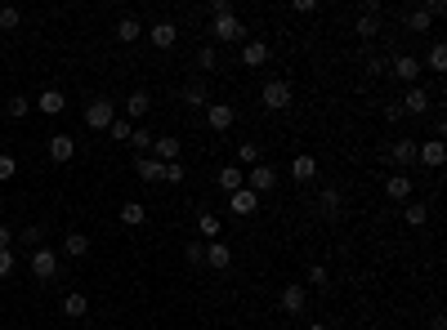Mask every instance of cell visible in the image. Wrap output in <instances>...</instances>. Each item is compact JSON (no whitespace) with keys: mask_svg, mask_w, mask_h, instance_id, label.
<instances>
[{"mask_svg":"<svg viewBox=\"0 0 447 330\" xmlns=\"http://www.w3.org/2000/svg\"><path fill=\"white\" fill-rule=\"evenodd\" d=\"M211 40H224V45H228V40H246V23L237 18V13H215L211 18V32H206Z\"/></svg>","mask_w":447,"mask_h":330,"instance_id":"cell-1","label":"cell"},{"mask_svg":"<svg viewBox=\"0 0 447 330\" xmlns=\"http://www.w3.org/2000/svg\"><path fill=\"white\" fill-rule=\"evenodd\" d=\"M291 98H296L291 81H264V90H260V103L269 107V112H286V107H291Z\"/></svg>","mask_w":447,"mask_h":330,"instance_id":"cell-2","label":"cell"},{"mask_svg":"<svg viewBox=\"0 0 447 330\" xmlns=\"http://www.w3.org/2000/svg\"><path fill=\"white\" fill-rule=\"evenodd\" d=\"M354 36H362V40L381 36V0H367V5H362L358 23H354Z\"/></svg>","mask_w":447,"mask_h":330,"instance_id":"cell-3","label":"cell"},{"mask_svg":"<svg viewBox=\"0 0 447 330\" xmlns=\"http://www.w3.org/2000/svg\"><path fill=\"white\" fill-rule=\"evenodd\" d=\"M246 188L255 192V196H264V192H273L277 188V170L269 165V161H260L255 170H246Z\"/></svg>","mask_w":447,"mask_h":330,"instance_id":"cell-4","label":"cell"},{"mask_svg":"<svg viewBox=\"0 0 447 330\" xmlns=\"http://www.w3.org/2000/svg\"><path fill=\"white\" fill-rule=\"evenodd\" d=\"M112 121H117V107H112L108 98H94V103L86 107V125H90L94 134H103V130H108Z\"/></svg>","mask_w":447,"mask_h":330,"instance_id":"cell-5","label":"cell"},{"mask_svg":"<svg viewBox=\"0 0 447 330\" xmlns=\"http://www.w3.org/2000/svg\"><path fill=\"white\" fill-rule=\"evenodd\" d=\"M389 76H398L402 85H421V59H416V54H398V59L389 63Z\"/></svg>","mask_w":447,"mask_h":330,"instance_id":"cell-6","label":"cell"},{"mask_svg":"<svg viewBox=\"0 0 447 330\" xmlns=\"http://www.w3.org/2000/svg\"><path fill=\"white\" fill-rule=\"evenodd\" d=\"M32 277L36 281H54V277H59V254H54V250H32Z\"/></svg>","mask_w":447,"mask_h":330,"instance_id":"cell-7","label":"cell"},{"mask_svg":"<svg viewBox=\"0 0 447 330\" xmlns=\"http://www.w3.org/2000/svg\"><path fill=\"white\" fill-rule=\"evenodd\" d=\"M304 304H309V290H304V285H282V295H277V308H282L286 317H300Z\"/></svg>","mask_w":447,"mask_h":330,"instance_id":"cell-8","label":"cell"},{"mask_svg":"<svg viewBox=\"0 0 447 330\" xmlns=\"http://www.w3.org/2000/svg\"><path fill=\"white\" fill-rule=\"evenodd\" d=\"M233 121H237V107L233 103H211V107H206V125H211L215 134L233 130Z\"/></svg>","mask_w":447,"mask_h":330,"instance_id":"cell-9","label":"cell"},{"mask_svg":"<svg viewBox=\"0 0 447 330\" xmlns=\"http://www.w3.org/2000/svg\"><path fill=\"white\" fill-rule=\"evenodd\" d=\"M206 268H215V272L233 268V246L228 241H206Z\"/></svg>","mask_w":447,"mask_h":330,"instance_id":"cell-10","label":"cell"},{"mask_svg":"<svg viewBox=\"0 0 447 330\" xmlns=\"http://www.w3.org/2000/svg\"><path fill=\"white\" fill-rule=\"evenodd\" d=\"M318 214H323V219H340L344 214V192L340 188H323L318 192Z\"/></svg>","mask_w":447,"mask_h":330,"instance_id":"cell-11","label":"cell"},{"mask_svg":"<svg viewBox=\"0 0 447 330\" xmlns=\"http://www.w3.org/2000/svg\"><path fill=\"white\" fill-rule=\"evenodd\" d=\"M416 161L429 165V170H439L447 161V148H443V139H429V143H416Z\"/></svg>","mask_w":447,"mask_h":330,"instance_id":"cell-12","label":"cell"},{"mask_svg":"<svg viewBox=\"0 0 447 330\" xmlns=\"http://www.w3.org/2000/svg\"><path fill=\"white\" fill-rule=\"evenodd\" d=\"M228 210L237 214V219H246V214L260 210V196L250 192V188H237V192H228Z\"/></svg>","mask_w":447,"mask_h":330,"instance_id":"cell-13","label":"cell"},{"mask_svg":"<svg viewBox=\"0 0 447 330\" xmlns=\"http://www.w3.org/2000/svg\"><path fill=\"white\" fill-rule=\"evenodd\" d=\"M402 117H407V112H412V117H425V112H429V94L421 90V85H407V94H402Z\"/></svg>","mask_w":447,"mask_h":330,"instance_id":"cell-14","label":"cell"},{"mask_svg":"<svg viewBox=\"0 0 447 330\" xmlns=\"http://www.w3.org/2000/svg\"><path fill=\"white\" fill-rule=\"evenodd\" d=\"M72 156H76V139H72V134H54V139H50V161H54V165H67Z\"/></svg>","mask_w":447,"mask_h":330,"instance_id":"cell-15","label":"cell"},{"mask_svg":"<svg viewBox=\"0 0 447 330\" xmlns=\"http://www.w3.org/2000/svg\"><path fill=\"white\" fill-rule=\"evenodd\" d=\"M385 156H389L394 165H416V139H394V143L385 148Z\"/></svg>","mask_w":447,"mask_h":330,"instance_id":"cell-16","label":"cell"},{"mask_svg":"<svg viewBox=\"0 0 447 330\" xmlns=\"http://www.w3.org/2000/svg\"><path fill=\"white\" fill-rule=\"evenodd\" d=\"M179 143L175 134H166V139H152V161H161V165H170V161H179Z\"/></svg>","mask_w":447,"mask_h":330,"instance_id":"cell-17","label":"cell"},{"mask_svg":"<svg viewBox=\"0 0 447 330\" xmlns=\"http://www.w3.org/2000/svg\"><path fill=\"white\" fill-rule=\"evenodd\" d=\"M152 112V94L148 90H134L130 98H125V121H144Z\"/></svg>","mask_w":447,"mask_h":330,"instance_id":"cell-18","label":"cell"},{"mask_svg":"<svg viewBox=\"0 0 447 330\" xmlns=\"http://www.w3.org/2000/svg\"><path fill=\"white\" fill-rule=\"evenodd\" d=\"M152 40V49H175V40H179V27L175 23H157L152 32H144Z\"/></svg>","mask_w":447,"mask_h":330,"instance_id":"cell-19","label":"cell"},{"mask_svg":"<svg viewBox=\"0 0 447 330\" xmlns=\"http://www.w3.org/2000/svg\"><path fill=\"white\" fill-rule=\"evenodd\" d=\"M269 63V45L264 40H242V67H264Z\"/></svg>","mask_w":447,"mask_h":330,"instance_id":"cell-20","label":"cell"},{"mask_svg":"<svg viewBox=\"0 0 447 330\" xmlns=\"http://www.w3.org/2000/svg\"><path fill=\"white\" fill-rule=\"evenodd\" d=\"M291 179H296V183H313L318 179V161H313L309 152H300L296 161H291Z\"/></svg>","mask_w":447,"mask_h":330,"instance_id":"cell-21","label":"cell"},{"mask_svg":"<svg viewBox=\"0 0 447 330\" xmlns=\"http://www.w3.org/2000/svg\"><path fill=\"white\" fill-rule=\"evenodd\" d=\"M63 107H67L63 90H45V94L36 98V112H45V117H63Z\"/></svg>","mask_w":447,"mask_h":330,"instance_id":"cell-22","label":"cell"},{"mask_svg":"<svg viewBox=\"0 0 447 330\" xmlns=\"http://www.w3.org/2000/svg\"><path fill=\"white\" fill-rule=\"evenodd\" d=\"M134 175L144 179V183H161L166 165H161V161H152V156H134Z\"/></svg>","mask_w":447,"mask_h":330,"instance_id":"cell-23","label":"cell"},{"mask_svg":"<svg viewBox=\"0 0 447 330\" xmlns=\"http://www.w3.org/2000/svg\"><path fill=\"white\" fill-rule=\"evenodd\" d=\"M215 183L224 192H237V188H246V170H237V165H224L219 175H215Z\"/></svg>","mask_w":447,"mask_h":330,"instance_id":"cell-24","label":"cell"},{"mask_svg":"<svg viewBox=\"0 0 447 330\" xmlns=\"http://www.w3.org/2000/svg\"><path fill=\"white\" fill-rule=\"evenodd\" d=\"M63 254H67V259H86V254H90V237L86 232H67L63 237Z\"/></svg>","mask_w":447,"mask_h":330,"instance_id":"cell-25","label":"cell"},{"mask_svg":"<svg viewBox=\"0 0 447 330\" xmlns=\"http://www.w3.org/2000/svg\"><path fill=\"white\" fill-rule=\"evenodd\" d=\"M184 103L188 107H211V90H206V81H188L184 85Z\"/></svg>","mask_w":447,"mask_h":330,"instance_id":"cell-26","label":"cell"},{"mask_svg":"<svg viewBox=\"0 0 447 330\" xmlns=\"http://www.w3.org/2000/svg\"><path fill=\"white\" fill-rule=\"evenodd\" d=\"M260 161H264L260 143H237V170H255Z\"/></svg>","mask_w":447,"mask_h":330,"instance_id":"cell-27","label":"cell"},{"mask_svg":"<svg viewBox=\"0 0 447 330\" xmlns=\"http://www.w3.org/2000/svg\"><path fill=\"white\" fill-rule=\"evenodd\" d=\"M90 312V299L81 295V290H67L63 295V317H86Z\"/></svg>","mask_w":447,"mask_h":330,"instance_id":"cell-28","label":"cell"},{"mask_svg":"<svg viewBox=\"0 0 447 330\" xmlns=\"http://www.w3.org/2000/svg\"><path fill=\"white\" fill-rule=\"evenodd\" d=\"M117 219H121L125 228H144V223H148V210H144V206H139V201H125V206H121V214H117Z\"/></svg>","mask_w":447,"mask_h":330,"instance_id":"cell-29","label":"cell"},{"mask_svg":"<svg viewBox=\"0 0 447 330\" xmlns=\"http://www.w3.org/2000/svg\"><path fill=\"white\" fill-rule=\"evenodd\" d=\"M117 40H121V45L144 40V23H139V18H121V23H117Z\"/></svg>","mask_w":447,"mask_h":330,"instance_id":"cell-30","label":"cell"},{"mask_svg":"<svg viewBox=\"0 0 447 330\" xmlns=\"http://www.w3.org/2000/svg\"><path fill=\"white\" fill-rule=\"evenodd\" d=\"M385 196H389V201H407V196H412V179H402V175L385 179Z\"/></svg>","mask_w":447,"mask_h":330,"instance_id":"cell-31","label":"cell"},{"mask_svg":"<svg viewBox=\"0 0 447 330\" xmlns=\"http://www.w3.org/2000/svg\"><path fill=\"white\" fill-rule=\"evenodd\" d=\"M429 23H434L429 5H416V9H407V27H412V32H429Z\"/></svg>","mask_w":447,"mask_h":330,"instance_id":"cell-32","label":"cell"},{"mask_svg":"<svg viewBox=\"0 0 447 330\" xmlns=\"http://www.w3.org/2000/svg\"><path fill=\"white\" fill-rule=\"evenodd\" d=\"M197 232H202V241H219V219H215L211 210L197 214Z\"/></svg>","mask_w":447,"mask_h":330,"instance_id":"cell-33","label":"cell"},{"mask_svg":"<svg viewBox=\"0 0 447 330\" xmlns=\"http://www.w3.org/2000/svg\"><path fill=\"white\" fill-rule=\"evenodd\" d=\"M425 219H429V206H425V201H412V206L402 210V223H407V228H421Z\"/></svg>","mask_w":447,"mask_h":330,"instance_id":"cell-34","label":"cell"},{"mask_svg":"<svg viewBox=\"0 0 447 330\" xmlns=\"http://www.w3.org/2000/svg\"><path fill=\"white\" fill-rule=\"evenodd\" d=\"M425 67H429V71H447V45H443V40H434V45H429Z\"/></svg>","mask_w":447,"mask_h":330,"instance_id":"cell-35","label":"cell"},{"mask_svg":"<svg viewBox=\"0 0 447 330\" xmlns=\"http://www.w3.org/2000/svg\"><path fill=\"white\" fill-rule=\"evenodd\" d=\"M27 112H32V103H27V98H23V94H13V98H9V103H5V117H9V121H23V117H27Z\"/></svg>","mask_w":447,"mask_h":330,"instance_id":"cell-36","label":"cell"},{"mask_svg":"<svg viewBox=\"0 0 447 330\" xmlns=\"http://www.w3.org/2000/svg\"><path fill=\"white\" fill-rule=\"evenodd\" d=\"M197 67H202V71H215V67H219V49H215V45H202V49H197Z\"/></svg>","mask_w":447,"mask_h":330,"instance_id":"cell-37","label":"cell"},{"mask_svg":"<svg viewBox=\"0 0 447 330\" xmlns=\"http://www.w3.org/2000/svg\"><path fill=\"white\" fill-rule=\"evenodd\" d=\"M130 148H134L139 156H144V148H152V130H144V125H134V130H130Z\"/></svg>","mask_w":447,"mask_h":330,"instance_id":"cell-38","label":"cell"},{"mask_svg":"<svg viewBox=\"0 0 447 330\" xmlns=\"http://www.w3.org/2000/svg\"><path fill=\"white\" fill-rule=\"evenodd\" d=\"M23 23V13L13 9V5H0V32H13V27Z\"/></svg>","mask_w":447,"mask_h":330,"instance_id":"cell-39","label":"cell"},{"mask_svg":"<svg viewBox=\"0 0 447 330\" xmlns=\"http://www.w3.org/2000/svg\"><path fill=\"white\" fill-rule=\"evenodd\" d=\"M130 130H134V125H130V121H121V117H117V121L108 125V134L117 139V143H130Z\"/></svg>","mask_w":447,"mask_h":330,"instance_id":"cell-40","label":"cell"},{"mask_svg":"<svg viewBox=\"0 0 447 330\" xmlns=\"http://www.w3.org/2000/svg\"><path fill=\"white\" fill-rule=\"evenodd\" d=\"M184 259H188V264H206V241H188V246H184Z\"/></svg>","mask_w":447,"mask_h":330,"instance_id":"cell-41","label":"cell"},{"mask_svg":"<svg viewBox=\"0 0 447 330\" xmlns=\"http://www.w3.org/2000/svg\"><path fill=\"white\" fill-rule=\"evenodd\" d=\"M18 237H23V246H40V237H45V228H40V223H27Z\"/></svg>","mask_w":447,"mask_h":330,"instance_id":"cell-42","label":"cell"},{"mask_svg":"<svg viewBox=\"0 0 447 330\" xmlns=\"http://www.w3.org/2000/svg\"><path fill=\"white\" fill-rule=\"evenodd\" d=\"M188 175H184V161H170L166 165V175H161V183H184Z\"/></svg>","mask_w":447,"mask_h":330,"instance_id":"cell-43","label":"cell"},{"mask_svg":"<svg viewBox=\"0 0 447 330\" xmlns=\"http://www.w3.org/2000/svg\"><path fill=\"white\" fill-rule=\"evenodd\" d=\"M327 281H331V272H327L323 264H313V268H309V285H327Z\"/></svg>","mask_w":447,"mask_h":330,"instance_id":"cell-44","label":"cell"},{"mask_svg":"<svg viewBox=\"0 0 447 330\" xmlns=\"http://www.w3.org/2000/svg\"><path fill=\"white\" fill-rule=\"evenodd\" d=\"M13 175H18V165H13V156H5V152H0V179H13Z\"/></svg>","mask_w":447,"mask_h":330,"instance_id":"cell-45","label":"cell"},{"mask_svg":"<svg viewBox=\"0 0 447 330\" xmlns=\"http://www.w3.org/2000/svg\"><path fill=\"white\" fill-rule=\"evenodd\" d=\"M13 272V250H0V281Z\"/></svg>","mask_w":447,"mask_h":330,"instance_id":"cell-46","label":"cell"},{"mask_svg":"<svg viewBox=\"0 0 447 330\" xmlns=\"http://www.w3.org/2000/svg\"><path fill=\"white\" fill-rule=\"evenodd\" d=\"M381 112H385V121H389V125H394V121H402V107H398V103H385Z\"/></svg>","mask_w":447,"mask_h":330,"instance_id":"cell-47","label":"cell"},{"mask_svg":"<svg viewBox=\"0 0 447 330\" xmlns=\"http://www.w3.org/2000/svg\"><path fill=\"white\" fill-rule=\"evenodd\" d=\"M215 13H233V0H211V18Z\"/></svg>","mask_w":447,"mask_h":330,"instance_id":"cell-48","label":"cell"},{"mask_svg":"<svg viewBox=\"0 0 447 330\" xmlns=\"http://www.w3.org/2000/svg\"><path fill=\"white\" fill-rule=\"evenodd\" d=\"M291 9H296V13H318V0H296Z\"/></svg>","mask_w":447,"mask_h":330,"instance_id":"cell-49","label":"cell"},{"mask_svg":"<svg viewBox=\"0 0 447 330\" xmlns=\"http://www.w3.org/2000/svg\"><path fill=\"white\" fill-rule=\"evenodd\" d=\"M9 241H13V232H9L5 223H0V250H9Z\"/></svg>","mask_w":447,"mask_h":330,"instance_id":"cell-50","label":"cell"},{"mask_svg":"<svg viewBox=\"0 0 447 330\" xmlns=\"http://www.w3.org/2000/svg\"><path fill=\"white\" fill-rule=\"evenodd\" d=\"M304 330H327V322H309V326H304Z\"/></svg>","mask_w":447,"mask_h":330,"instance_id":"cell-51","label":"cell"}]
</instances>
